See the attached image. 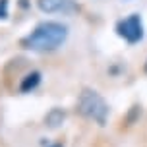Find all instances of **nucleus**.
Returning <instances> with one entry per match:
<instances>
[{
	"label": "nucleus",
	"instance_id": "5",
	"mask_svg": "<svg viewBox=\"0 0 147 147\" xmlns=\"http://www.w3.org/2000/svg\"><path fill=\"white\" fill-rule=\"evenodd\" d=\"M39 83H41V74L39 72H29L22 80V83H20V91H22V93H31Z\"/></svg>",
	"mask_w": 147,
	"mask_h": 147
},
{
	"label": "nucleus",
	"instance_id": "4",
	"mask_svg": "<svg viewBox=\"0 0 147 147\" xmlns=\"http://www.w3.org/2000/svg\"><path fill=\"white\" fill-rule=\"evenodd\" d=\"M37 8L43 14H72L80 6L74 0H37Z\"/></svg>",
	"mask_w": 147,
	"mask_h": 147
},
{
	"label": "nucleus",
	"instance_id": "6",
	"mask_svg": "<svg viewBox=\"0 0 147 147\" xmlns=\"http://www.w3.org/2000/svg\"><path fill=\"white\" fill-rule=\"evenodd\" d=\"M64 118H66V112L62 109H52L47 116H45V124L49 126V128H58L62 122H64Z\"/></svg>",
	"mask_w": 147,
	"mask_h": 147
},
{
	"label": "nucleus",
	"instance_id": "7",
	"mask_svg": "<svg viewBox=\"0 0 147 147\" xmlns=\"http://www.w3.org/2000/svg\"><path fill=\"white\" fill-rule=\"evenodd\" d=\"M10 14V0H0V20H6Z\"/></svg>",
	"mask_w": 147,
	"mask_h": 147
},
{
	"label": "nucleus",
	"instance_id": "9",
	"mask_svg": "<svg viewBox=\"0 0 147 147\" xmlns=\"http://www.w3.org/2000/svg\"><path fill=\"white\" fill-rule=\"evenodd\" d=\"M145 70H147V64H145Z\"/></svg>",
	"mask_w": 147,
	"mask_h": 147
},
{
	"label": "nucleus",
	"instance_id": "3",
	"mask_svg": "<svg viewBox=\"0 0 147 147\" xmlns=\"http://www.w3.org/2000/svg\"><path fill=\"white\" fill-rule=\"evenodd\" d=\"M116 33L130 45L140 43L143 39V22H141V18L138 14H132L126 20H120L116 23Z\"/></svg>",
	"mask_w": 147,
	"mask_h": 147
},
{
	"label": "nucleus",
	"instance_id": "2",
	"mask_svg": "<svg viewBox=\"0 0 147 147\" xmlns=\"http://www.w3.org/2000/svg\"><path fill=\"white\" fill-rule=\"evenodd\" d=\"M78 110L89 120L97 122L99 126H103L107 122V116H109V105L103 97L99 95L93 89H83L80 95V101H78Z\"/></svg>",
	"mask_w": 147,
	"mask_h": 147
},
{
	"label": "nucleus",
	"instance_id": "8",
	"mask_svg": "<svg viewBox=\"0 0 147 147\" xmlns=\"http://www.w3.org/2000/svg\"><path fill=\"white\" fill-rule=\"evenodd\" d=\"M51 147H62V145H51Z\"/></svg>",
	"mask_w": 147,
	"mask_h": 147
},
{
	"label": "nucleus",
	"instance_id": "1",
	"mask_svg": "<svg viewBox=\"0 0 147 147\" xmlns=\"http://www.w3.org/2000/svg\"><path fill=\"white\" fill-rule=\"evenodd\" d=\"M68 39V27L60 22L39 23L29 35L22 39V47L33 52H52L60 49Z\"/></svg>",
	"mask_w": 147,
	"mask_h": 147
}]
</instances>
